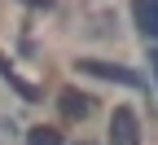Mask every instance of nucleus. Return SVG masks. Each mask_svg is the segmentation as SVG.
I'll list each match as a JSON object with an SVG mask.
<instances>
[{"label":"nucleus","mask_w":158,"mask_h":145,"mask_svg":"<svg viewBox=\"0 0 158 145\" xmlns=\"http://www.w3.org/2000/svg\"><path fill=\"white\" fill-rule=\"evenodd\" d=\"M84 75H97V79H110V84H123V88H141L145 79L136 75V70H127V66H114V62H101V57H79L75 62Z\"/></svg>","instance_id":"nucleus-1"},{"label":"nucleus","mask_w":158,"mask_h":145,"mask_svg":"<svg viewBox=\"0 0 158 145\" xmlns=\"http://www.w3.org/2000/svg\"><path fill=\"white\" fill-rule=\"evenodd\" d=\"M110 145H141V123L127 106H118L110 114Z\"/></svg>","instance_id":"nucleus-2"},{"label":"nucleus","mask_w":158,"mask_h":145,"mask_svg":"<svg viewBox=\"0 0 158 145\" xmlns=\"http://www.w3.org/2000/svg\"><path fill=\"white\" fill-rule=\"evenodd\" d=\"M132 13H136V27H141V35H145V40H158V0H136Z\"/></svg>","instance_id":"nucleus-3"},{"label":"nucleus","mask_w":158,"mask_h":145,"mask_svg":"<svg viewBox=\"0 0 158 145\" xmlns=\"http://www.w3.org/2000/svg\"><path fill=\"white\" fill-rule=\"evenodd\" d=\"M88 110H92V101H88L84 92H75V88L62 92V114H66V119H88Z\"/></svg>","instance_id":"nucleus-4"},{"label":"nucleus","mask_w":158,"mask_h":145,"mask_svg":"<svg viewBox=\"0 0 158 145\" xmlns=\"http://www.w3.org/2000/svg\"><path fill=\"white\" fill-rule=\"evenodd\" d=\"M27 145H62V136H57L53 128H31L27 132Z\"/></svg>","instance_id":"nucleus-5"},{"label":"nucleus","mask_w":158,"mask_h":145,"mask_svg":"<svg viewBox=\"0 0 158 145\" xmlns=\"http://www.w3.org/2000/svg\"><path fill=\"white\" fill-rule=\"evenodd\" d=\"M149 66H154V79H158V53H154V57H149Z\"/></svg>","instance_id":"nucleus-6"},{"label":"nucleus","mask_w":158,"mask_h":145,"mask_svg":"<svg viewBox=\"0 0 158 145\" xmlns=\"http://www.w3.org/2000/svg\"><path fill=\"white\" fill-rule=\"evenodd\" d=\"M0 75H9V66H5V62H0Z\"/></svg>","instance_id":"nucleus-7"},{"label":"nucleus","mask_w":158,"mask_h":145,"mask_svg":"<svg viewBox=\"0 0 158 145\" xmlns=\"http://www.w3.org/2000/svg\"><path fill=\"white\" fill-rule=\"evenodd\" d=\"M79 145H88V141H79Z\"/></svg>","instance_id":"nucleus-8"}]
</instances>
